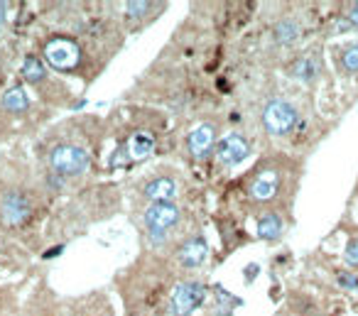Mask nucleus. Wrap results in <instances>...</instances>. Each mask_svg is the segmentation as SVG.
<instances>
[{"instance_id": "f257e3e1", "label": "nucleus", "mask_w": 358, "mask_h": 316, "mask_svg": "<svg viewBox=\"0 0 358 316\" xmlns=\"http://www.w3.org/2000/svg\"><path fill=\"white\" fill-rule=\"evenodd\" d=\"M91 157L82 145H57L49 152V169L59 177H79L88 169Z\"/></svg>"}, {"instance_id": "f03ea898", "label": "nucleus", "mask_w": 358, "mask_h": 316, "mask_svg": "<svg viewBox=\"0 0 358 316\" xmlns=\"http://www.w3.org/2000/svg\"><path fill=\"white\" fill-rule=\"evenodd\" d=\"M44 59L55 71H76L82 64V44L71 37H52L44 42Z\"/></svg>"}, {"instance_id": "7ed1b4c3", "label": "nucleus", "mask_w": 358, "mask_h": 316, "mask_svg": "<svg viewBox=\"0 0 358 316\" xmlns=\"http://www.w3.org/2000/svg\"><path fill=\"white\" fill-rule=\"evenodd\" d=\"M263 125L275 138L290 135L294 130V125H297V108L290 101H283V98H272L263 108Z\"/></svg>"}, {"instance_id": "20e7f679", "label": "nucleus", "mask_w": 358, "mask_h": 316, "mask_svg": "<svg viewBox=\"0 0 358 316\" xmlns=\"http://www.w3.org/2000/svg\"><path fill=\"white\" fill-rule=\"evenodd\" d=\"M204 297H207V287L199 279H185L174 287L172 297H169V314L189 316L204 301Z\"/></svg>"}, {"instance_id": "39448f33", "label": "nucleus", "mask_w": 358, "mask_h": 316, "mask_svg": "<svg viewBox=\"0 0 358 316\" xmlns=\"http://www.w3.org/2000/svg\"><path fill=\"white\" fill-rule=\"evenodd\" d=\"M32 216V201L28 198V194L20 189H8L0 194V219L8 225H22L28 223Z\"/></svg>"}, {"instance_id": "423d86ee", "label": "nucleus", "mask_w": 358, "mask_h": 316, "mask_svg": "<svg viewBox=\"0 0 358 316\" xmlns=\"http://www.w3.org/2000/svg\"><path fill=\"white\" fill-rule=\"evenodd\" d=\"M179 219H182V211L172 201H167V204H150L142 211V223H145V228L152 236L167 233L169 228H174L179 223Z\"/></svg>"}, {"instance_id": "0eeeda50", "label": "nucleus", "mask_w": 358, "mask_h": 316, "mask_svg": "<svg viewBox=\"0 0 358 316\" xmlns=\"http://www.w3.org/2000/svg\"><path fill=\"white\" fill-rule=\"evenodd\" d=\"M250 142L241 133H231L216 145V157L221 165H238V162L248 160Z\"/></svg>"}, {"instance_id": "6e6552de", "label": "nucleus", "mask_w": 358, "mask_h": 316, "mask_svg": "<svg viewBox=\"0 0 358 316\" xmlns=\"http://www.w3.org/2000/svg\"><path fill=\"white\" fill-rule=\"evenodd\" d=\"M142 196L147 201H152V204H167V201H172L177 196V182L172 177H164V174L152 177L142 184Z\"/></svg>"}, {"instance_id": "1a4fd4ad", "label": "nucleus", "mask_w": 358, "mask_h": 316, "mask_svg": "<svg viewBox=\"0 0 358 316\" xmlns=\"http://www.w3.org/2000/svg\"><path fill=\"white\" fill-rule=\"evenodd\" d=\"M214 142H216V125L201 123L187 138V150H189L191 157H204L214 147Z\"/></svg>"}, {"instance_id": "9d476101", "label": "nucleus", "mask_w": 358, "mask_h": 316, "mask_svg": "<svg viewBox=\"0 0 358 316\" xmlns=\"http://www.w3.org/2000/svg\"><path fill=\"white\" fill-rule=\"evenodd\" d=\"M207 255H209L207 241L201 236H196V238H189L187 243H182V248H179V252H177V260L182 268L191 270V268H199V265L207 260Z\"/></svg>"}, {"instance_id": "9b49d317", "label": "nucleus", "mask_w": 358, "mask_h": 316, "mask_svg": "<svg viewBox=\"0 0 358 316\" xmlns=\"http://www.w3.org/2000/svg\"><path fill=\"white\" fill-rule=\"evenodd\" d=\"M0 108L6 113H12V115H20V113L28 111L30 98L28 93H25V89H22V86H10V89L3 93V98H0Z\"/></svg>"}, {"instance_id": "f8f14e48", "label": "nucleus", "mask_w": 358, "mask_h": 316, "mask_svg": "<svg viewBox=\"0 0 358 316\" xmlns=\"http://www.w3.org/2000/svg\"><path fill=\"white\" fill-rule=\"evenodd\" d=\"M290 74L297 81L310 84V81H314L317 74H319V59L312 57V54H304V57H299V59H294L292 64H290Z\"/></svg>"}, {"instance_id": "ddd939ff", "label": "nucleus", "mask_w": 358, "mask_h": 316, "mask_svg": "<svg viewBox=\"0 0 358 316\" xmlns=\"http://www.w3.org/2000/svg\"><path fill=\"white\" fill-rule=\"evenodd\" d=\"M285 231V221L283 216H277V214H263L261 219H258V238H263V241L272 243L277 241V238L283 236Z\"/></svg>"}, {"instance_id": "4468645a", "label": "nucleus", "mask_w": 358, "mask_h": 316, "mask_svg": "<svg viewBox=\"0 0 358 316\" xmlns=\"http://www.w3.org/2000/svg\"><path fill=\"white\" fill-rule=\"evenodd\" d=\"M152 150H155V138L145 130H138L128 140V157L131 160H145L147 155H152Z\"/></svg>"}, {"instance_id": "2eb2a0df", "label": "nucleus", "mask_w": 358, "mask_h": 316, "mask_svg": "<svg viewBox=\"0 0 358 316\" xmlns=\"http://www.w3.org/2000/svg\"><path fill=\"white\" fill-rule=\"evenodd\" d=\"M277 189H280V179L275 174H263V177H258L250 184V198H255V201H270L277 194Z\"/></svg>"}, {"instance_id": "dca6fc26", "label": "nucleus", "mask_w": 358, "mask_h": 316, "mask_svg": "<svg viewBox=\"0 0 358 316\" xmlns=\"http://www.w3.org/2000/svg\"><path fill=\"white\" fill-rule=\"evenodd\" d=\"M337 64L343 74H358V42H348L339 49Z\"/></svg>"}, {"instance_id": "f3484780", "label": "nucleus", "mask_w": 358, "mask_h": 316, "mask_svg": "<svg viewBox=\"0 0 358 316\" xmlns=\"http://www.w3.org/2000/svg\"><path fill=\"white\" fill-rule=\"evenodd\" d=\"M22 76H25V81H30V84H42V81H47V69H44V64L37 59V57H25V62H22Z\"/></svg>"}, {"instance_id": "a211bd4d", "label": "nucleus", "mask_w": 358, "mask_h": 316, "mask_svg": "<svg viewBox=\"0 0 358 316\" xmlns=\"http://www.w3.org/2000/svg\"><path fill=\"white\" fill-rule=\"evenodd\" d=\"M299 37V25L294 20H283L275 25V42L277 44H292Z\"/></svg>"}, {"instance_id": "6ab92c4d", "label": "nucleus", "mask_w": 358, "mask_h": 316, "mask_svg": "<svg viewBox=\"0 0 358 316\" xmlns=\"http://www.w3.org/2000/svg\"><path fill=\"white\" fill-rule=\"evenodd\" d=\"M155 3H147V0H138V3H128L125 6V15H128V20L131 22H140L142 17L152 15L155 12Z\"/></svg>"}, {"instance_id": "aec40b11", "label": "nucleus", "mask_w": 358, "mask_h": 316, "mask_svg": "<svg viewBox=\"0 0 358 316\" xmlns=\"http://www.w3.org/2000/svg\"><path fill=\"white\" fill-rule=\"evenodd\" d=\"M337 282L341 290L346 292H358V277L353 272H346V270H341V272H337Z\"/></svg>"}, {"instance_id": "412c9836", "label": "nucleus", "mask_w": 358, "mask_h": 316, "mask_svg": "<svg viewBox=\"0 0 358 316\" xmlns=\"http://www.w3.org/2000/svg\"><path fill=\"white\" fill-rule=\"evenodd\" d=\"M343 260H346L351 268H358V238H351L346 243V250H343Z\"/></svg>"}, {"instance_id": "4be33fe9", "label": "nucleus", "mask_w": 358, "mask_h": 316, "mask_svg": "<svg viewBox=\"0 0 358 316\" xmlns=\"http://www.w3.org/2000/svg\"><path fill=\"white\" fill-rule=\"evenodd\" d=\"M346 17H348V22H351L353 27H358V3H351V6H348Z\"/></svg>"}, {"instance_id": "5701e85b", "label": "nucleus", "mask_w": 358, "mask_h": 316, "mask_svg": "<svg viewBox=\"0 0 358 316\" xmlns=\"http://www.w3.org/2000/svg\"><path fill=\"white\" fill-rule=\"evenodd\" d=\"M6 15H8V6L6 3H0V27L6 25Z\"/></svg>"}]
</instances>
